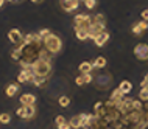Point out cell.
Masks as SVG:
<instances>
[{
	"mask_svg": "<svg viewBox=\"0 0 148 129\" xmlns=\"http://www.w3.org/2000/svg\"><path fill=\"white\" fill-rule=\"evenodd\" d=\"M131 31H133V34H137V36H140V34L143 33V31L140 30V28H139L137 23H134V25H133V28H131Z\"/></svg>",
	"mask_w": 148,
	"mask_h": 129,
	"instance_id": "obj_33",
	"label": "cell"
},
{
	"mask_svg": "<svg viewBox=\"0 0 148 129\" xmlns=\"http://www.w3.org/2000/svg\"><path fill=\"white\" fill-rule=\"evenodd\" d=\"M112 75L108 73V72H103V73H98L97 76H94V84L98 90H109L112 87Z\"/></svg>",
	"mask_w": 148,
	"mask_h": 129,
	"instance_id": "obj_3",
	"label": "cell"
},
{
	"mask_svg": "<svg viewBox=\"0 0 148 129\" xmlns=\"http://www.w3.org/2000/svg\"><path fill=\"white\" fill-rule=\"evenodd\" d=\"M81 2H83V3H84V2H87V0H79V3H81Z\"/></svg>",
	"mask_w": 148,
	"mask_h": 129,
	"instance_id": "obj_42",
	"label": "cell"
},
{
	"mask_svg": "<svg viewBox=\"0 0 148 129\" xmlns=\"http://www.w3.org/2000/svg\"><path fill=\"white\" fill-rule=\"evenodd\" d=\"M92 67H94V68H98V70L105 68V67H106V59L103 58V56H98V58H95L94 62H92Z\"/></svg>",
	"mask_w": 148,
	"mask_h": 129,
	"instance_id": "obj_18",
	"label": "cell"
},
{
	"mask_svg": "<svg viewBox=\"0 0 148 129\" xmlns=\"http://www.w3.org/2000/svg\"><path fill=\"white\" fill-rule=\"evenodd\" d=\"M17 92H19V86H17V84H8L6 89H5V94H6V96H10V98H13Z\"/></svg>",
	"mask_w": 148,
	"mask_h": 129,
	"instance_id": "obj_17",
	"label": "cell"
},
{
	"mask_svg": "<svg viewBox=\"0 0 148 129\" xmlns=\"http://www.w3.org/2000/svg\"><path fill=\"white\" fill-rule=\"evenodd\" d=\"M137 25H139V28H140L142 31L148 30V22H145V20H140V22H137Z\"/></svg>",
	"mask_w": 148,
	"mask_h": 129,
	"instance_id": "obj_35",
	"label": "cell"
},
{
	"mask_svg": "<svg viewBox=\"0 0 148 129\" xmlns=\"http://www.w3.org/2000/svg\"><path fill=\"white\" fill-rule=\"evenodd\" d=\"M69 124H70V128H72V129H81V128H83L81 117H79V115H73V117H70Z\"/></svg>",
	"mask_w": 148,
	"mask_h": 129,
	"instance_id": "obj_14",
	"label": "cell"
},
{
	"mask_svg": "<svg viewBox=\"0 0 148 129\" xmlns=\"http://www.w3.org/2000/svg\"><path fill=\"white\" fill-rule=\"evenodd\" d=\"M58 129H72L70 128V124H69V121H66L64 124H61V126H58Z\"/></svg>",
	"mask_w": 148,
	"mask_h": 129,
	"instance_id": "obj_39",
	"label": "cell"
},
{
	"mask_svg": "<svg viewBox=\"0 0 148 129\" xmlns=\"http://www.w3.org/2000/svg\"><path fill=\"white\" fill-rule=\"evenodd\" d=\"M139 100L143 103H148V87H140V92H139Z\"/></svg>",
	"mask_w": 148,
	"mask_h": 129,
	"instance_id": "obj_23",
	"label": "cell"
},
{
	"mask_svg": "<svg viewBox=\"0 0 148 129\" xmlns=\"http://www.w3.org/2000/svg\"><path fill=\"white\" fill-rule=\"evenodd\" d=\"M105 23H94L92 22V25H90V28L89 30H87V34H89V39H92V41H94L95 38H97V36H100L103 33V31H105Z\"/></svg>",
	"mask_w": 148,
	"mask_h": 129,
	"instance_id": "obj_7",
	"label": "cell"
},
{
	"mask_svg": "<svg viewBox=\"0 0 148 129\" xmlns=\"http://www.w3.org/2000/svg\"><path fill=\"white\" fill-rule=\"evenodd\" d=\"M39 59H42V61H51V53L50 51H47L45 48H41V51H39Z\"/></svg>",
	"mask_w": 148,
	"mask_h": 129,
	"instance_id": "obj_22",
	"label": "cell"
},
{
	"mask_svg": "<svg viewBox=\"0 0 148 129\" xmlns=\"http://www.w3.org/2000/svg\"><path fill=\"white\" fill-rule=\"evenodd\" d=\"M145 107H148V104H145Z\"/></svg>",
	"mask_w": 148,
	"mask_h": 129,
	"instance_id": "obj_43",
	"label": "cell"
},
{
	"mask_svg": "<svg viewBox=\"0 0 148 129\" xmlns=\"http://www.w3.org/2000/svg\"><path fill=\"white\" fill-rule=\"evenodd\" d=\"M75 28H79V30H89L92 25V16L89 14H83L79 13L75 16Z\"/></svg>",
	"mask_w": 148,
	"mask_h": 129,
	"instance_id": "obj_5",
	"label": "cell"
},
{
	"mask_svg": "<svg viewBox=\"0 0 148 129\" xmlns=\"http://www.w3.org/2000/svg\"><path fill=\"white\" fill-rule=\"evenodd\" d=\"M59 3L66 13H72L79 6V0H59Z\"/></svg>",
	"mask_w": 148,
	"mask_h": 129,
	"instance_id": "obj_10",
	"label": "cell"
},
{
	"mask_svg": "<svg viewBox=\"0 0 148 129\" xmlns=\"http://www.w3.org/2000/svg\"><path fill=\"white\" fill-rule=\"evenodd\" d=\"M75 36H77L78 41H87L89 39V34H87V30H79V28H75Z\"/></svg>",
	"mask_w": 148,
	"mask_h": 129,
	"instance_id": "obj_19",
	"label": "cell"
},
{
	"mask_svg": "<svg viewBox=\"0 0 148 129\" xmlns=\"http://www.w3.org/2000/svg\"><path fill=\"white\" fill-rule=\"evenodd\" d=\"M83 78H84V83L86 84L94 83V75H92V73H84V75H83Z\"/></svg>",
	"mask_w": 148,
	"mask_h": 129,
	"instance_id": "obj_31",
	"label": "cell"
},
{
	"mask_svg": "<svg viewBox=\"0 0 148 129\" xmlns=\"http://www.w3.org/2000/svg\"><path fill=\"white\" fill-rule=\"evenodd\" d=\"M5 2H6V0H0V8H2L3 5H5Z\"/></svg>",
	"mask_w": 148,
	"mask_h": 129,
	"instance_id": "obj_41",
	"label": "cell"
},
{
	"mask_svg": "<svg viewBox=\"0 0 148 129\" xmlns=\"http://www.w3.org/2000/svg\"><path fill=\"white\" fill-rule=\"evenodd\" d=\"M92 22L94 23H105L106 25V19H105V16L103 14H95V16H92Z\"/></svg>",
	"mask_w": 148,
	"mask_h": 129,
	"instance_id": "obj_25",
	"label": "cell"
},
{
	"mask_svg": "<svg viewBox=\"0 0 148 129\" xmlns=\"http://www.w3.org/2000/svg\"><path fill=\"white\" fill-rule=\"evenodd\" d=\"M47 76H34V79H33V84L36 87H42V86H45L47 84Z\"/></svg>",
	"mask_w": 148,
	"mask_h": 129,
	"instance_id": "obj_21",
	"label": "cell"
},
{
	"mask_svg": "<svg viewBox=\"0 0 148 129\" xmlns=\"http://www.w3.org/2000/svg\"><path fill=\"white\" fill-rule=\"evenodd\" d=\"M34 76H36V75L33 73V70H21V73L17 75V83H21V84L33 83Z\"/></svg>",
	"mask_w": 148,
	"mask_h": 129,
	"instance_id": "obj_9",
	"label": "cell"
},
{
	"mask_svg": "<svg viewBox=\"0 0 148 129\" xmlns=\"http://www.w3.org/2000/svg\"><path fill=\"white\" fill-rule=\"evenodd\" d=\"M11 58H13V61H21V59H22V51H21V48L17 47L16 50H13Z\"/></svg>",
	"mask_w": 148,
	"mask_h": 129,
	"instance_id": "obj_26",
	"label": "cell"
},
{
	"mask_svg": "<svg viewBox=\"0 0 148 129\" xmlns=\"http://www.w3.org/2000/svg\"><path fill=\"white\" fill-rule=\"evenodd\" d=\"M75 84H77V86H84V78H83V75H79V76H77V78H75Z\"/></svg>",
	"mask_w": 148,
	"mask_h": 129,
	"instance_id": "obj_34",
	"label": "cell"
},
{
	"mask_svg": "<svg viewBox=\"0 0 148 129\" xmlns=\"http://www.w3.org/2000/svg\"><path fill=\"white\" fill-rule=\"evenodd\" d=\"M38 34H39V38H41L42 41H44L45 38H49V36L51 34V31H50V30H47V28H42V30H39V31H38Z\"/></svg>",
	"mask_w": 148,
	"mask_h": 129,
	"instance_id": "obj_28",
	"label": "cell"
},
{
	"mask_svg": "<svg viewBox=\"0 0 148 129\" xmlns=\"http://www.w3.org/2000/svg\"><path fill=\"white\" fill-rule=\"evenodd\" d=\"M34 115H36V107H34V104H28V106H25V118H27V120H31Z\"/></svg>",
	"mask_w": 148,
	"mask_h": 129,
	"instance_id": "obj_20",
	"label": "cell"
},
{
	"mask_svg": "<svg viewBox=\"0 0 148 129\" xmlns=\"http://www.w3.org/2000/svg\"><path fill=\"white\" fill-rule=\"evenodd\" d=\"M30 2H31V3H41L42 0H30Z\"/></svg>",
	"mask_w": 148,
	"mask_h": 129,
	"instance_id": "obj_40",
	"label": "cell"
},
{
	"mask_svg": "<svg viewBox=\"0 0 148 129\" xmlns=\"http://www.w3.org/2000/svg\"><path fill=\"white\" fill-rule=\"evenodd\" d=\"M44 47V42L42 44H22V45H19L22 51V59L27 62H30L31 66L39 59V51H41V48Z\"/></svg>",
	"mask_w": 148,
	"mask_h": 129,
	"instance_id": "obj_1",
	"label": "cell"
},
{
	"mask_svg": "<svg viewBox=\"0 0 148 129\" xmlns=\"http://www.w3.org/2000/svg\"><path fill=\"white\" fill-rule=\"evenodd\" d=\"M66 121H67L66 117H62V115H56V117H55V124H56V128L61 126V124H64Z\"/></svg>",
	"mask_w": 148,
	"mask_h": 129,
	"instance_id": "obj_29",
	"label": "cell"
},
{
	"mask_svg": "<svg viewBox=\"0 0 148 129\" xmlns=\"http://www.w3.org/2000/svg\"><path fill=\"white\" fill-rule=\"evenodd\" d=\"M142 20L148 22V10H143L142 11Z\"/></svg>",
	"mask_w": 148,
	"mask_h": 129,
	"instance_id": "obj_38",
	"label": "cell"
},
{
	"mask_svg": "<svg viewBox=\"0 0 148 129\" xmlns=\"http://www.w3.org/2000/svg\"><path fill=\"white\" fill-rule=\"evenodd\" d=\"M103 106H105V103H103V101H97V103L94 104V111H95V112H98Z\"/></svg>",
	"mask_w": 148,
	"mask_h": 129,
	"instance_id": "obj_36",
	"label": "cell"
},
{
	"mask_svg": "<svg viewBox=\"0 0 148 129\" xmlns=\"http://www.w3.org/2000/svg\"><path fill=\"white\" fill-rule=\"evenodd\" d=\"M140 87H148V73L143 76V79H142V83H140Z\"/></svg>",
	"mask_w": 148,
	"mask_h": 129,
	"instance_id": "obj_37",
	"label": "cell"
},
{
	"mask_svg": "<svg viewBox=\"0 0 148 129\" xmlns=\"http://www.w3.org/2000/svg\"><path fill=\"white\" fill-rule=\"evenodd\" d=\"M19 101H21L22 106H28V104H34V103H36V96H34L33 94H23V95H21Z\"/></svg>",
	"mask_w": 148,
	"mask_h": 129,
	"instance_id": "obj_12",
	"label": "cell"
},
{
	"mask_svg": "<svg viewBox=\"0 0 148 129\" xmlns=\"http://www.w3.org/2000/svg\"><path fill=\"white\" fill-rule=\"evenodd\" d=\"M147 61H148V59H147Z\"/></svg>",
	"mask_w": 148,
	"mask_h": 129,
	"instance_id": "obj_44",
	"label": "cell"
},
{
	"mask_svg": "<svg viewBox=\"0 0 148 129\" xmlns=\"http://www.w3.org/2000/svg\"><path fill=\"white\" fill-rule=\"evenodd\" d=\"M134 55L140 61H147L148 59V45L147 44H137L134 47Z\"/></svg>",
	"mask_w": 148,
	"mask_h": 129,
	"instance_id": "obj_8",
	"label": "cell"
},
{
	"mask_svg": "<svg viewBox=\"0 0 148 129\" xmlns=\"http://www.w3.org/2000/svg\"><path fill=\"white\" fill-rule=\"evenodd\" d=\"M108 41H109V33H108V31H103L101 34L97 36V38L94 39V42H95V45H97V47H105Z\"/></svg>",
	"mask_w": 148,
	"mask_h": 129,
	"instance_id": "obj_11",
	"label": "cell"
},
{
	"mask_svg": "<svg viewBox=\"0 0 148 129\" xmlns=\"http://www.w3.org/2000/svg\"><path fill=\"white\" fill-rule=\"evenodd\" d=\"M58 104H59L61 107H67V106L70 104V98H69V96H66V95H61V96L58 98Z\"/></svg>",
	"mask_w": 148,
	"mask_h": 129,
	"instance_id": "obj_24",
	"label": "cell"
},
{
	"mask_svg": "<svg viewBox=\"0 0 148 129\" xmlns=\"http://www.w3.org/2000/svg\"><path fill=\"white\" fill-rule=\"evenodd\" d=\"M84 6L87 10H94L97 6V0H87V2H84Z\"/></svg>",
	"mask_w": 148,
	"mask_h": 129,
	"instance_id": "obj_30",
	"label": "cell"
},
{
	"mask_svg": "<svg viewBox=\"0 0 148 129\" xmlns=\"http://www.w3.org/2000/svg\"><path fill=\"white\" fill-rule=\"evenodd\" d=\"M31 70L36 76H49L51 72V64L49 61H42V59H38L33 66H31Z\"/></svg>",
	"mask_w": 148,
	"mask_h": 129,
	"instance_id": "obj_4",
	"label": "cell"
},
{
	"mask_svg": "<svg viewBox=\"0 0 148 129\" xmlns=\"http://www.w3.org/2000/svg\"><path fill=\"white\" fill-rule=\"evenodd\" d=\"M119 89H120V92H122L123 95H128L131 90H133V84H131L130 81H126V79H123V81L119 84Z\"/></svg>",
	"mask_w": 148,
	"mask_h": 129,
	"instance_id": "obj_15",
	"label": "cell"
},
{
	"mask_svg": "<svg viewBox=\"0 0 148 129\" xmlns=\"http://www.w3.org/2000/svg\"><path fill=\"white\" fill-rule=\"evenodd\" d=\"M16 115L21 117V118H25V106L17 107V111H16Z\"/></svg>",
	"mask_w": 148,
	"mask_h": 129,
	"instance_id": "obj_32",
	"label": "cell"
},
{
	"mask_svg": "<svg viewBox=\"0 0 148 129\" xmlns=\"http://www.w3.org/2000/svg\"><path fill=\"white\" fill-rule=\"evenodd\" d=\"M78 70H79V73H81V75H84V73H92L94 67H92V62H89V61H83V62L78 66Z\"/></svg>",
	"mask_w": 148,
	"mask_h": 129,
	"instance_id": "obj_13",
	"label": "cell"
},
{
	"mask_svg": "<svg viewBox=\"0 0 148 129\" xmlns=\"http://www.w3.org/2000/svg\"><path fill=\"white\" fill-rule=\"evenodd\" d=\"M44 48H45L47 51H50L51 55L59 53V51L62 50V41H61V38L51 33L49 38L44 39Z\"/></svg>",
	"mask_w": 148,
	"mask_h": 129,
	"instance_id": "obj_2",
	"label": "cell"
},
{
	"mask_svg": "<svg viewBox=\"0 0 148 129\" xmlns=\"http://www.w3.org/2000/svg\"><path fill=\"white\" fill-rule=\"evenodd\" d=\"M123 95L122 92H120V89L117 87V89H112V92H111V95H109V100L111 101H114V103H117V101H120V100H123Z\"/></svg>",
	"mask_w": 148,
	"mask_h": 129,
	"instance_id": "obj_16",
	"label": "cell"
},
{
	"mask_svg": "<svg viewBox=\"0 0 148 129\" xmlns=\"http://www.w3.org/2000/svg\"><path fill=\"white\" fill-rule=\"evenodd\" d=\"M0 123L2 124H10L11 123V115L10 114H0Z\"/></svg>",
	"mask_w": 148,
	"mask_h": 129,
	"instance_id": "obj_27",
	"label": "cell"
},
{
	"mask_svg": "<svg viewBox=\"0 0 148 129\" xmlns=\"http://www.w3.org/2000/svg\"><path fill=\"white\" fill-rule=\"evenodd\" d=\"M8 39H10V42H13L14 45H17V47L23 44V34L17 30V28H13V30L8 31Z\"/></svg>",
	"mask_w": 148,
	"mask_h": 129,
	"instance_id": "obj_6",
	"label": "cell"
}]
</instances>
